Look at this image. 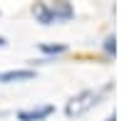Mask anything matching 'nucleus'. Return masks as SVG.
Returning <instances> with one entry per match:
<instances>
[{
    "instance_id": "nucleus-9",
    "label": "nucleus",
    "mask_w": 124,
    "mask_h": 121,
    "mask_svg": "<svg viewBox=\"0 0 124 121\" xmlns=\"http://www.w3.org/2000/svg\"><path fill=\"white\" fill-rule=\"evenodd\" d=\"M104 121H117V116H114V114H112V116H109V119H104Z\"/></svg>"
},
{
    "instance_id": "nucleus-5",
    "label": "nucleus",
    "mask_w": 124,
    "mask_h": 121,
    "mask_svg": "<svg viewBox=\"0 0 124 121\" xmlns=\"http://www.w3.org/2000/svg\"><path fill=\"white\" fill-rule=\"evenodd\" d=\"M32 15L40 25H52L55 22V15H52V7H50L47 3H35L32 5Z\"/></svg>"
},
{
    "instance_id": "nucleus-6",
    "label": "nucleus",
    "mask_w": 124,
    "mask_h": 121,
    "mask_svg": "<svg viewBox=\"0 0 124 121\" xmlns=\"http://www.w3.org/2000/svg\"><path fill=\"white\" fill-rule=\"evenodd\" d=\"M40 52H42V54H65L67 52V45H62V42H57V45L42 42V45H40Z\"/></svg>"
},
{
    "instance_id": "nucleus-8",
    "label": "nucleus",
    "mask_w": 124,
    "mask_h": 121,
    "mask_svg": "<svg viewBox=\"0 0 124 121\" xmlns=\"http://www.w3.org/2000/svg\"><path fill=\"white\" fill-rule=\"evenodd\" d=\"M5 45H8V42H5V37H0V47H5Z\"/></svg>"
},
{
    "instance_id": "nucleus-7",
    "label": "nucleus",
    "mask_w": 124,
    "mask_h": 121,
    "mask_svg": "<svg viewBox=\"0 0 124 121\" xmlns=\"http://www.w3.org/2000/svg\"><path fill=\"white\" fill-rule=\"evenodd\" d=\"M102 49H104L109 57H114V54H117V37H114V35H109V37L104 40V45H102Z\"/></svg>"
},
{
    "instance_id": "nucleus-1",
    "label": "nucleus",
    "mask_w": 124,
    "mask_h": 121,
    "mask_svg": "<svg viewBox=\"0 0 124 121\" xmlns=\"http://www.w3.org/2000/svg\"><path fill=\"white\" fill-rule=\"evenodd\" d=\"M97 101H99V92L85 89V92H79L77 96H72L65 104V114L67 116H82L85 111H89L92 106H97Z\"/></svg>"
},
{
    "instance_id": "nucleus-2",
    "label": "nucleus",
    "mask_w": 124,
    "mask_h": 121,
    "mask_svg": "<svg viewBox=\"0 0 124 121\" xmlns=\"http://www.w3.org/2000/svg\"><path fill=\"white\" fill-rule=\"evenodd\" d=\"M50 114H55V106L52 104H42V106H35V109L17 111V121H45Z\"/></svg>"
},
{
    "instance_id": "nucleus-4",
    "label": "nucleus",
    "mask_w": 124,
    "mask_h": 121,
    "mask_svg": "<svg viewBox=\"0 0 124 121\" xmlns=\"http://www.w3.org/2000/svg\"><path fill=\"white\" fill-rule=\"evenodd\" d=\"M52 7V15H55V22H67V20L75 17V7H72L67 0H57L55 5H50Z\"/></svg>"
},
{
    "instance_id": "nucleus-3",
    "label": "nucleus",
    "mask_w": 124,
    "mask_h": 121,
    "mask_svg": "<svg viewBox=\"0 0 124 121\" xmlns=\"http://www.w3.org/2000/svg\"><path fill=\"white\" fill-rule=\"evenodd\" d=\"M30 79H35V69H8V72H0V84L30 82Z\"/></svg>"
}]
</instances>
